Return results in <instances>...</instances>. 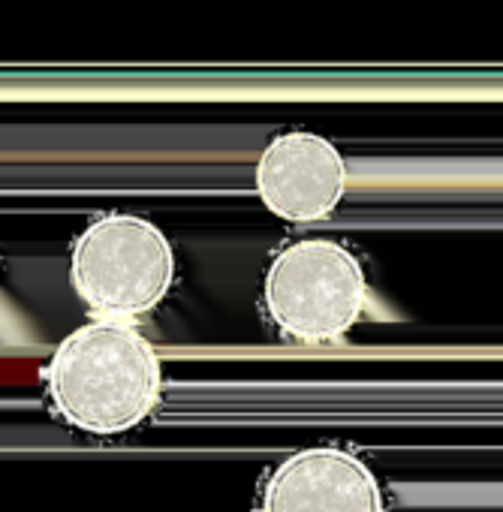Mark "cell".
<instances>
[{"mask_svg": "<svg viewBox=\"0 0 503 512\" xmlns=\"http://www.w3.org/2000/svg\"><path fill=\"white\" fill-rule=\"evenodd\" d=\"M380 479L341 446H308L287 455L260 485L257 512H383Z\"/></svg>", "mask_w": 503, "mask_h": 512, "instance_id": "cell-5", "label": "cell"}, {"mask_svg": "<svg viewBox=\"0 0 503 512\" xmlns=\"http://www.w3.org/2000/svg\"><path fill=\"white\" fill-rule=\"evenodd\" d=\"M70 284L103 320L151 314L175 284V247L166 232L136 214L91 220L70 250Z\"/></svg>", "mask_w": 503, "mask_h": 512, "instance_id": "cell-2", "label": "cell"}, {"mask_svg": "<svg viewBox=\"0 0 503 512\" xmlns=\"http://www.w3.org/2000/svg\"><path fill=\"white\" fill-rule=\"evenodd\" d=\"M43 380L52 413L94 437L136 428L163 395V365L154 344L136 326L103 317L58 344Z\"/></svg>", "mask_w": 503, "mask_h": 512, "instance_id": "cell-1", "label": "cell"}, {"mask_svg": "<svg viewBox=\"0 0 503 512\" xmlns=\"http://www.w3.org/2000/svg\"><path fill=\"white\" fill-rule=\"evenodd\" d=\"M368 305L359 256L332 238L293 241L272 256L263 278V311L293 341H341Z\"/></svg>", "mask_w": 503, "mask_h": 512, "instance_id": "cell-3", "label": "cell"}, {"mask_svg": "<svg viewBox=\"0 0 503 512\" xmlns=\"http://www.w3.org/2000/svg\"><path fill=\"white\" fill-rule=\"evenodd\" d=\"M350 184L344 154L320 133L287 130L275 136L254 169L260 202L287 223H314L329 217Z\"/></svg>", "mask_w": 503, "mask_h": 512, "instance_id": "cell-4", "label": "cell"}]
</instances>
